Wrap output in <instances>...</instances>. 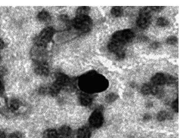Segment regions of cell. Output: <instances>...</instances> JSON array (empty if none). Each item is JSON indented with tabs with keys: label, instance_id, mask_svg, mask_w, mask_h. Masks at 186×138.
<instances>
[{
	"label": "cell",
	"instance_id": "14",
	"mask_svg": "<svg viewBox=\"0 0 186 138\" xmlns=\"http://www.w3.org/2000/svg\"><path fill=\"white\" fill-rule=\"evenodd\" d=\"M38 19L42 22L46 23V22H49L50 21L51 16L48 12H46V10H43L39 13L38 15Z\"/></svg>",
	"mask_w": 186,
	"mask_h": 138
},
{
	"label": "cell",
	"instance_id": "24",
	"mask_svg": "<svg viewBox=\"0 0 186 138\" xmlns=\"http://www.w3.org/2000/svg\"><path fill=\"white\" fill-rule=\"evenodd\" d=\"M177 38L175 36H171L166 39V43L170 45H174L177 43Z\"/></svg>",
	"mask_w": 186,
	"mask_h": 138
},
{
	"label": "cell",
	"instance_id": "18",
	"mask_svg": "<svg viewBox=\"0 0 186 138\" xmlns=\"http://www.w3.org/2000/svg\"><path fill=\"white\" fill-rule=\"evenodd\" d=\"M172 116L169 113H167L166 111H162L158 113L157 115V119L159 121H163L166 119H171Z\"/></svg>",
	"mask_w": 186,
	"mask_h": 138
},
{
	"label": "cell",
	"instance_id": "16",
	"mask_svg": "<svg viewBox=\"0 0 186 138\" xmlns=\"http://www.w3.org/2000/svg\"><path fill=\"white\" fill-rule=\"evenodd\" d=\"M59 133L64 138H67L71 135V128L68 126L64 125L60 128Z\"/></svg>",
	"mask_w": 186,
	"mask_h": 138
},
{
	"label": "cell",
	"instance_id": "34",
	"mask_svg": "<svg viewBox=\"0 0 186 138\" xmlns=\"http://www.w3.org/2000/svg\"><path fill=\"white\" fill-rule=\"evenodd\" d=\"M4 47V43L1 39H0V49H3V48Z\"/></svg>",
	"mask_w": 186,
	"mask_h": 138
},
{
	"label": "cell",
	"instance_id": "23",
	"mask_svg": "<svg viewBox=\"0 0 186 138\" xmlns=\"http://www.w3.org/2000/svg\"><path fill=\"white\" fill-rule=\"evenodd\" d=\"M19 106H20L19 102H18V100H13L10 101L9 107H10V108L12 110H18L19 107Z\"/></svg>",
	"mask_w": 186,
	"mask_h": 138
},
{
	"label": "cell",
	"instance_id": "30",
	"mask_svg": "<svg viewBox=\"0 0 186 138\" xmlns=\"http://www.w3.org/2000/svg\"><path fill=\"white\" fill-rule=\"evenodd\" d=\"M152 48L154 49H156L158 48V47L159 46V43L158 42H154L151 45Z\"/></svg>",
	"mask_w": 186,
	"mask_h": 138
},
{
	"label": "cell",
	"instance_id": "6",
	"mask_svg": "<svg viewBox=\"0 0 186 138\" xmlns=\"http://www.w3.org/2000/svg\"><path fill=\"white\" fill-rule=\"evenodd\" d=\"M175 82V79L173 77L168 75L166 76L165 74L163 73H157L151 79L152 84L155 86L163 85L166 84H173Z\"/></svg>",
	"mask_w": 186,
	"mask_h": 138
},
{
	"label": "cell",
	"instance_id": "5",
	"mask_svg": "<svg viewBox=\"0 0 186 138\" xmlns=\"http://www.w3.org/2000/svg\"><path fill=\"white\" fill-rule=\"evenodd\" d=\"M55 30L51 27H48L44 29L41 32L38 40L37 42V46L44 48L46 46V44L51 41V39L54 36Z\"/></svg>",
	"mask_w": 186,
	"mask_h": 138
},
{
	"label": "cell",
	"instance_id": "21",
	"mask_svg": "<svg viewBox=\"0 0 186 138\" xmlns=\"http://www.w3.org/2000/svg\"><path fill=\"white\" fill-rule=\"evenodd\" d=\"M169 24V22L165 18H158L157 20V25L159 26H161V27L166 26L168 25Z\"/></svg>",
	"mask_w": 186,
	"mask_h": 138
},
{
	"label": "cell",
	"instance_id": "20",
	"mask_svg": "<svg viewBox=\"0 0 186 138\" xmlns=\"http://www.w3.org/2000/svg\"><path fill=\"white\" fill-rule=\"evenodd\" d=\"M111 13L115 17L121 16L123 14L122 8L121 7H113L111 10Z\"/></svg>",
	"mask_w": 186,
	"mask_h": 138
},
{
	"label": "cell",
	"instance_id": "29",
	"mask_svg": "<svg viewBox=\"0 0 186 138\" xmlns=\"http://www.w3.org/2000/svg\"><path fill=\"white\" fill-rule=\"evenodd\" d=\"M60 18H61V19L63 21L65 22V23H68V24H69V18H68V17L66 15H62V16H61Z\"/></svg>",
	"mask_w": 186,
	"mask_h": 138
},
{
	"label": "cell",
	"instance_id": "12",
	"mask_svg": "<svg viewBox=\"0 0 186 138\" xmlns=\"http://www.w3.org/2000/svg\"><path fill=\"white\" fill-rule=\"evenodd\" d=\"M122 48L123 45L120 44L116 43L114 41H110L108 44V49L109 50V51L115 53V54L123 50Z\"/></svg>",
	"mask_w": 186,
	"mask_h": 138
},
{
	"label": "cell",
	"instance_id": "1",
	"mask_svg": "<svg viewBox=\"0 0 186 138\" xmlns=\"http://www.w3.org/2000/svg\"><path fill=\"white\" fill-rule=\"evenodd\" d=\"M78 85L82 91L90 94L104 91L109 83L101 74L96 71H89L79 78Z\"/></svg>",
	"mask_w": 186,
	"mask_h": 138
},
{
	"label": "cell",
	"instance_id": "7",
	"mask_svg": "<svg viewBox=\"0 0 186 138\" xmlns=\"http://www.w3.org/2000/svg\"><path fill=\"white\" fill-rule=\"evenodd\" d=\"M103 120L104 118L101 111L100 110H95L89 117V124L92 127L100 128L103 125Z\"/></svg>",
	"mask_w": 186,
	"mask_h": 138
},
{
	"label": "cell",
	"instance_id": "8",
	"mask_svg": "<svg viewBox=\"0 0 186 138\" xmlns=\"http://www.w3.org/2000/svg\"><path fill=\"white\" fill-rule=\"evenodd\" d=\"M141 92L143 95H148L152 94L156 95L158 94L159 90L157 86L153 84H144L141 88Z\"/></svg>",
	"mask_w": 186,
	"mask_h": 138
},
{
	"label": "cell",
	"instance_id": "9",
	"mask_svg": "<svg viewBox=\"0 0 186 138\" xmlns=\"http://www.w3.org/2000/svg\"><path fill=\"white\" fill-rule=\"evenodd\" d=\"M79 100L82 105L88 106L92 103V97L89 93H81L79 96Z\"/></svg>",
	"mask_w": 186,
	"mask_h": 138
},
{
	"label": "cell",
	"instance_id": "32",
	"mask_svg": "<svg viewBox=\"0 0 186 138\" xmlns=\"http://www.w3.org/2000/svg\"><path fill=\"white\" fill-rule=\"evenodd\" d=\"M151 118V116L150 115H148V114H146V115L144 116V118H143V119H144V121L150 120Z\"/></svg>",
	"mask_w": 186,
	"mask_h": 138
},
{
	"label": "cell",
	"instance_id": "3",
	"mask_svg": "<svg viewBox=\"0 0 186 138\" xmlns=\"http://www.w3.org/2000/svg\"><path fill=\"white\" fill-rule=\"evenodd\" d=\"M135 34L132 30L129 29L117 31L113 34L111 41L120 44L123 46L125 44L132 41Z\"/></svg>",
	"mask_w": 186,
	"mask_h": 138
},
{
	"label": "cell",
	"instance_id": "13",
	"mask_svg": "<svg viewBox=\"0 0 186 138\" xmlns=\"http://www.w3.org/2000/svg\"><path fill=\"white\" fill-rule=\"evenodd\" d=\"M35 72L36 74H38L39 75L47 76L49 74V70L46 66L42 64L36 68Z\"/></svg>",
	"mask_w": 186,
	"mask_h": 138
},
{
	"label": "cell",
	"instance_id": "19",
	"mask_svg": "<svg viewBox=\"0 0 186 138\" xmlns=\"http://www.w3.org/2000/svg\"><path fill=\"white\" fill-rule=\"evenodd\" d=\"M90 10V7L84 6L80 7L78 8L76 12L77 16H88V14Z\"/></svg>",
	"mask_w": 186,
	"mask_h": 138
},
{
	"label": "cell",
	"instance_id": "17",
	"mask_svg": "<svg viewBox=\"0 0 186 138\" xmlns=\"http://www.w3.org/2000/svg\"><path fill=\"white\" fill-rule=\"evenodd\" d=\"M44 138H58V133L55 129H50L44 132Z\"/></svg>",
	"mask_w": 186,
	"mask_h": 138
},
{
	"label": "cell",
	"instance_id": "27",
	"mask_svg": "<svg viewBox=\"0 0 186 138\" xmlns=\"http://www.w3.org/2000/svg\"><path fill=\"white\" fill-rule=\"evenodd\" d=\"M116 55L118 59H123L125 58V53L123 50H122V51L117 53V54H116Z\"/></svg>",
	"mask_w": 186,
	"mask_h": 138
},
{
	"label": "cell",
	"instance_id": "22",
	"mask_svg": "<svg viewBox=\"0 0 186 138\" xmlns=\"http://www.w3.org/2000/svg\"><path fill=\"white\" fill-rule=\"evenodd\" d=\"M117 95L114 93H110L109 95H108L105 97V101L107 103H112L114 102L115 100L117 98Z\"/></svg>",
	"mask_w": 186,
	"mask_h": 138
},
{
	"label": "cell",
	"instance_id": "11",
	"mask_svg": "<svg viewBox=\"0 0 186 138\" xmlns=\"http://www.w3.org/2000/svg\"><path fill=\"white\" fill-rule=\"evenodd\" d=\"M56 82L63 87L67 85L68 84L69 78L68 76H67L66 75L60 73L57 74L56 76Z\"/></svg>",
	"mask_w": 186,
	"mask_h": 138
},
{
	"label": "cell",
	"instance_id": "15",
	"mask_svg": "<svg viewBox=\"0 0 186 138\" xmlns=\"http://www.w3.org/2000/svg\"><path fill=\"white\" fill-rule=\"evenodd\" d=\"M61 86L59 85L58 83H57L56 82H54L53 84L52 85L50 89V93L51 96H56L59 93L60 91L62 89Z\"/></svg>",
	"mask_w": 186,
	"mask_h": 138
},
{
	"label": "cell",
	"instance_id": "2",
	"mask_svg": "<svg viewBox=\"0 0 186 138\" xmlns=\"http://www.w3.org/2000/svg\"><path fill=\"white\" fill-rule=\"evenodd\" d=\"M74 28L83 33L89 32L92 27V20L88 16H77L72 21Z\"/></svg>",
	"mask_w": 186,
	"mask_h": 138
},
{
	"label": "cell",
	"instance_id": "25",
	"mask_svg": "<svg viewBox=\"0 0 186 138\" xmlns=\"http://www.w3.org/2000/svg\"><path fill=\"white\" fill-rule=\"evenodd\" d=\"M178 100L176 99L173 103H172V108L173 111L176 113H178Z\"/></svg>",
	"mask_w": 186,
	"mask_h": 138
},
{
	"label": "cell",
	"instance_id": "31",
	"mask_svg": "<svg viewBox=\"0 0 186 138\" xmlns=\"http://www.w3.org/2000/svg\"><path fill=\"white\" fill-rule=\"evenodd\" d=\"M3 92H4V86L2 83L0 82V95H2Z\"/></svg>",
	"mask_w": 186,
	"mask_h": 138
},
{
	"label": "cell",
	"instance_id": "33",
	"mask_svg": "<svg viewBox=\"0 0 186 138\" xmlns=\"http://www.w3.org/2000/svg\"><path fill=\"white\" fill-rule=\"evenodd\" d=\"M0 138H5V134L1 130H0Z\"/></svg>",
	"mask_w": 186,
	"mask_h": 138
},
{
	"label": "cell",
	"instance_id": "4",
	"mask_svg": "<svg viewBox=\"0 0 186 138\" xmlns=\"http://www.w3.org/2000/svg\"><path fill=\"white\" fill-rule=\"evenodd\" d=\"M152 11L151 7H144L140 10L137 20V24L138 27L142 29H145L148 27L151 21V13Z\"/></svg>",
	"mask_w": 186,
	"mask_h": 138
},
{
	"label": "cell",
	"instance_id": "10",
	"mask_svg": "<svg viewBox=\"0 0 186 138\" xmlns=\"http://www.w3.org/2000/svg\"><path fill=\"white\" fill-rule=\"evenodd\" d=\"M91 136V131L86 127L79 128L77 132V136L78 138H90Z\"/></svg>",
	"mask_w": 186,
	"mask_h": 138
},
{
	"label": "cell",
	"instance_id": "28",
	"mask_svg": "<svg viewBox=\"0 0 186 138\" xmlns=\"http://www.w3.org/2000/svg\"><path fill=\"white\" fill-rule=\"evenodd\" d=\"M151 8L152 11H155V12H158V11H161L164 8V7H162V6H155V7H151Z\"/></svg>",
	"mask_w": 186,
	"mask_h": 138
},
{
	"label": "cell",
	"instance_id": "26",
	"mask_svg": "<svg viewBox=\"0 0 186 138\" xmlns=\"http://www.w3.org/2000/svg\"><path fill=\"white\" fill-rule=\"evenodd\" d=\"M22 136L21 134L19 132H14V133H12L10 134L9 138H21Z\"/></svg>",
	"mask_w": 186,
	"mask_h": 138
}]
</instances>
